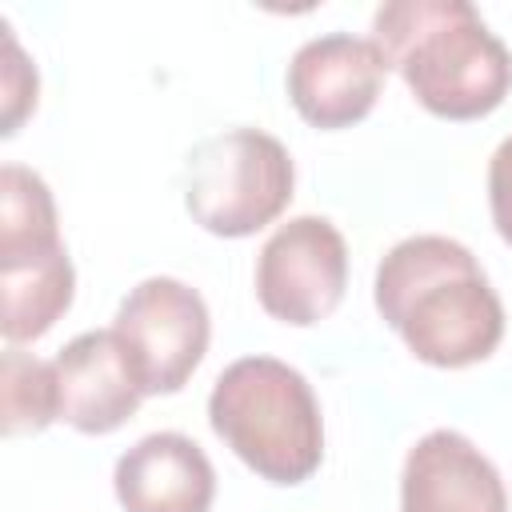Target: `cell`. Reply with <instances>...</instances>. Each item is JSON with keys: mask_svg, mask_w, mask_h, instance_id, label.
<instances>
[{"mask_svg": "<svg viewBox=\"0 0 512 512\" xmlns=\"http://www.w3.org/2000/svg\"><path fill=\"white\" fill-rule=\"evenodd\" d=\"M376 312L432 368H468L504 340V304L480 260L452 236H408L384 252L372 284Z\"/></svg>", "mask_w": 512, "mask_h": 512, "instance_id": "6da1fadb", "label": "cell"}, {"mask_svg": "<svg viewBox=\"0 0 512 512\" xmlns=\"http://www.w3.org/2000/svg\"><path fill=\"white\" fill-rule=\"evenodd\" d=\"M372 44L440 120H480L512 88V52L468 0H388L372 16Z\"/></svg>", "mask_w": 512, "mask_h": 512, "instance_id": "7a4b0ae2", "label": "cell"}, {"mask_svg": "<svg viewBox=\"0 0 512 512\" xmlns=\"http://www.w3.org/2000/svg\"><path fill=\"white\" fill-rule=\"evenodd\" d=\"M208 424L268 484H304L324 460L320 400L276 356L232 360L212 384Z\"/></svg>", "mask_w": 512, "mask_h": 512, "instance_id": "3957f363", "label": "cell"}, {"mask_svg": "<svg viewBox=\"0 0 512 512\" xmlns=\"http://www.w3.org/2000/svg\"><path fill=\"white\" fill-rule=\"evenodd\" d=\"M296 164L264 128H228L200 140L184 160L188 216L224 240L252 236L292 204Z\"/></svg>", "mask_w": 512, "mask_h": 512, "instance_id": "277c9868", "label": "cell"}, {"mask_svg": "<svg viewBox=\"0 0 512 512\" xmlns=\"http://www.w3.org/2000/svg\"><path fill=\"white\" fill-rule=\"evenodd\" d=\"M112 332L132 364L140 392L172 396L200 368L212 340V316L192 284L176 276H148L120 300Z\"/></svg>", "mask_w": 512, "mask_h": 512, "instance_id": "5b68a950", "label": "cell"}, {"mask_svg": "<svg viewBox=\"0 0 512 512\" xmlns=\"http://www.w3.org/2000/svg\"><path fill=\"white\" fill-rule=\"evenodd\" d=\"M348 288V244L328 216H292L256 256L260 308L292 328H312L336 312Z\"/></svg>", "mask_w": 512, "mask_h": 512, "instance_id": "8992f818", "label": "cell"}, {"mask_svg": "<svg viewBox=\"0 0 512 512\" xmlns=\"http://www.w3.org/2000/svg\"><path fill=\"white\" fill-rule=\"evenodd\" d=\"M388 64L380 48L352 32H328L300 44L288 60V100L320 132L364 120L384 88Z\"/></svg>", "mask_w": 512, "mask_h": 512, "instance_id": "52a82bcc", "label": "cell"}, {"mask_svg": "<svg viewBox=\"0 0 512 512\" xmlns=\"http://www.w3.org/2000/svg\"><path fill=\"white\" fill-rule=\"evenodd\" d=\"M400 512H508V488L468 436L436 428L404 456Z\"/></svg>", "mask_w": 512, "mask_h": 512, "instance_id": "ba28073f", "label": "cell"}, {"mask_svg": "<svg viewBox=\"0 0 512 512\" xmlns=\"http://www.w3.org/2000/svg\"><path fill=\"white\" fill-rule=\"evenodd\" d=\"M56 392H60V420L84 436H108L128 424L144 400L132 364L112 328L72 336L56 360Z\"/></svg>", "mask_w": 512, "mask_h": 512, "instance_id": "9c48e42d", "label": "cell"}, {"mask_svg": "<svg viewBox=\"0 0 512 512\" xmlns=\"http://www.w3.org/2000/svg\"><path fill=\"white\" fill-rule=\"evenodd\" d=\"M112 488L124 512H208L216 472L192 436L152 432L116 460Z\"/></svg>", "mask_w": 512, "mask_h": 512, "instance_id": "30bf717a", "label": "cell"}, {"mask_svg": "<svg viewBox=\"0 0 512 512\" xmlns=\"http://www.w3.org/2000/svg\"><path fill=\"white\" fill-rule=\"evenodd\" d=\"M76 296V272L68 248L48 256L0 264V336L8 344L40 340Z\"/></svg>", "mask_w": 512, "mask_h": 512, "instance_id": "8fae6325", "label": "cell"}, {"mask_svg": "<svg viewBox=\"0 0 512 512\" xmlns=\"http://www.w3.org/2000/svg\"><path fill=\"white\" fill-rule=\"evenodd\" d=\"M64 248L56 200L40 172L24 164L0 168V264L32 260Z\"/></svg>", "mask_w": 512, "mask_h": 512, "instance_id": "7c38bea8", "label": "cell"}, {"mask_svg": "<svg viewBox=\"0 0 512 512\" xmlns=\"http://www.w3.org/2000/svg\"><path fill=\"white\" fill-rule=\"evenodd\" d=\"M60 420L56 368L20 344H8L0 356V432L32 436Z\"/></svg>", "mask_w": 512, "mask_h": 512, "instance_id": "4fadbf2b", "label": "cell"}, {"mask_svg": "<svg viewBox=\"0 0 512 512\" xmlns=\"http://www.w3.org/2000/svg\"><path fill=\"white\" fill-rule=\"evenodd\" d=\"M0 32H4V128L0 132L12 136L20 128V120L36 108V68L20 52L12 28L0 24Z\"/></svg>", "mask_w": 512, "mask_h": 512, "instance_id": "5bb4252c", "label": "cell"}, {"mask_svg": "<svg viewBox=\"0 0 512 512\" xmlns=\"http://www.w3.org/2000/svg\"><path fill=\"white\" fill-rule=\"evenodd\" d=\"M488 208L504 244H512V136H504L488 160Z\"/></svg>", "mask_w": 512, "mask_h": 512, "instance_id": "9a60e30c", "label": "cell"}]
</instances>
